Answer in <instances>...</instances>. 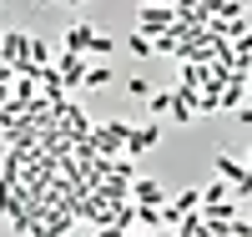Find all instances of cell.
I'll use <instances>...</instances> for the list:
<instances>
[{
	"label": "cell",
	"instance_id": "9",
	"mask_svg": "<svg viewBox=\"0 0 252 237\" xmlns=\"http://www.w3.org/2000/svg\"><path fill=\"white\" fill-rule=\"evenodd\" d=\"M116 71L106 66V61H96V66H86V81H81V91H101V86H111Z\"/></svg>",
	"mask_w": 252,
	"mask_h": 237
},
{
	"label": "cell",
	"instance_id": "17",
	"mask_svg": "<svg viewBox=\"0 0 252 237\" xmlns=\"http://www.w3.org/2000/svg\"><path fill=\"white\" fill-rule=\"evenodd\" d=\"M242 232L252 237V217H237V237H242Z\"/></svg>",
	"mask_w": 252,
	"mask_h": 237
},
{
	"label": "cell",
	"instance_id": "3",
	"mask_svg": "<svg viewBox=\"0 0 252 237\" xmlns=\"http://www.w3.org/2000/svg\"><path fill=\"white\" fill-rule=\"evenodd\" d=\"M157 141H161V116H152L146 126H131V136H126V152H131V157H146Z\"/></svg>",
	"mask_w": 252,
	"mask_h": 237
},
{
	"label": "cell",
	"instance_id": "12",
	"mask_svg": "<svg viewBox=\"0 0 252 237\" xmlns=\"http://www.w3.org/2000/svg\"><path fill=\"white\" fill-rule=\"evenodd\" d=\"M227 197H237V192H232V182H227V177H212V182L202 187V202H227Z\"/></svg>",
	"mask_w": 252,
	"mask_h": 237
},
{
	"label": "cell",
	"instance_id": "4",
	"mask_svg": "<svg viewBox=\"0 0 252 237\" xmlns=\"http://www.w3.org/2000/svg\"><path fill=\"white\" fill-rule=\"evenodd\" d=\"M197 207H202V187H187V192H177V197L161 207V212H166V227L177 232V222L187 217V212H197Z\"/></svg>",
	"mask_w": 252,
	"mask_h": 237
},
{
	"label": "cell",
	"instance_id": "13",
	"mask_svg": "<svg viewBox=\"0 0 252 237\" xmlns=\"http://www.w3.org/2000/svg\"><path fill=\"white\" fill-rule=\"evenodd\" d=\"M177 232H182V237H202V232H207V212H187V217L177 222Z\"/></svg>",
	"mask_w": 252,
	"mask_h": 237
},
{
	"label": "cell",
	"instance_id": "18",
	"mask_svg": "<svg viewBox=\"0 0 252 237\" xmlns=\"http://www.w3.org/2000/svg\"><path fill=\"white\" fill-rule=\"evenodd\" d=\"M237 116H242V121H247V126H252V106H247V101H242V106H237Z\"/></svg>",
	"mask_w": 252,
	"mask_h": 237
},
{
	"label": "cell",
	"instance_id": "5",
	"mask_svg": "<svg viewBox=\"0 0 252 237\" xmlns=\"http://www.w3.org/2000/svg\"><path fill=\"white\" fill-rule=\"evenodd\" d=\"M56 66H61V76H66L71 91H81V81H86V51H66V46H61Z\"/></svg>",
	"mask_w": 252,
	"mask_h": 237
},
{
	"label": "cell",
	"instance_id": "7",
	"mask_svg": "<svg viewBox=\"0 0 252 237\" xmlns=\"http://www.w3.org/2000/svg\"><path fill=\"white\" fill-rule=\"evenodd\" d=\"M131 202H157V207H161V202H166V187H161L157 177H136V182H131Z\"/></svg>",
	"mask_w": 252,
	"mask_h": 237
},
{
	"label": "cell",
	"instance_id": "20",
	"mask_svg": "<svg viewBox=\"0 0 252 237\" xmlns=\"http://www.w3.org/2000/svg\"><path fill=\"white\" fill-rule=\"evenodd\" d=\"M61 5H86V0H61Z\"/></svg>",
	"mask_w": 252,
	"mask_h": 237
},
{
	"label": "cell",
	"instance_id": "8",
	"mask_svg": "<svg viewBox=\"0 0 252 237\" xmlns=\"http://www.w3.org/2000/svg\"><path fill=\"white\" fill-rule=\"evenodd\" d=\"M212 171H217V177H227V182L237 187V177L247 171V157H232V152H217V157H212Z\"/></svg>",
	"mask_w": 252,
	"mask_h": 237
},
{
	"label": "cell",
	"instance_id": "21",
	"mask_svg": "<svg viewBox=\"0 0 252 237\" xmlns=\"http://www.w3.org/2000/svg\"><path fill=\"white\" fill-rule=\"evenodd\" d=\"M177 5H202V0H177Z\"/></svg>",
	"mask_w": 252,
	"mask_h": 237
},
{
	"label": "cell",
	"instance_id": "6",
	"mask_svg": "<svg viewBox=\"0 0 252 237\" xmlns=\"http://www.w3.org/2000/svg\"><path fill=\"white\" fill-rule=\"evenodd\" d=\"M91 40H96V26H91V20H71L66 35H61V46H66V51H86V56H91Z\"/></svg>",
	"mask_w": 252,
	"mask_h": 237
},
{
	"label": "cell",
	"instance_id": "11",
	"mask_svg": "<svg viewBox=\"0 0 252 237\" xmlns=\"http://www.w3.org/2000/svg\"><path fill=\"white\" fill-rule=\"evenodd\" d=\"M172 101H177V86H172V91H152V96H146V111H152V116H172Z\"/></svg>",
	"mask_w": 252,
	"mask_h": 237
},
{
	"label": "cell",
	"instance_id": "15",
	"mask_svg": "<svg viewBox=\"0 0 252 237\" xmlns=\"http://www.w3.org/2000/svg\"><path fill=\"white\" fill-rule=\"evenodd\" d=\"M31 66H51V46L46 40H31Z\"/></svg>",
	"mask_w": 252,
	"mask_h": 237
},
{
	"label": "cell",
	"instance_id": "2",
	"mask_svg": "<svg viewBox=\"0 0 252 237\" xmlns=\"http://www.w3.org/2000/svg\"><path fill=\"white\" fill-rule=\"evenodd\" d=\"M172 26H177V5H141L136 10V31H146V35H161Z\"/></svg>",
	"mask_w": 252,
	"mask_h": 237
},
{
	"label": "cell",
	"instance_id": "19",
	"mask_svg": "<svg viewBox=\"0 0 252 237\" xmlns=\"http://www.w3.org/2000/svg\"><path fill=\"white\" fill-rule=\"evenodd\" d=\"M141 5H172V0H141Z\"/></svg>",
	"mask_w": 252,
	"mask_h": 237
},
{
	"label": "cell",
	"instance_id": "10",
	"mask_svg": "<svg viewBox=\"0 0 252 237\" xmlns=\"http://www.w3.org/2000/svg\"><path fill=\"white\" fill-rule=\"evenodd\" d=\"M126 51H131L136 61H152L157 56V40L146 35V31H131V35H126Z\"/></svg>",
	"mask_w": 252,
	"mask_h": 237
},
{
	"label": "cell",
	"instance_id": "1",
	"mask_svg": "<svg viewBox=\"0 0 252 237\" xmlns=\"http://www.w3.org/2000/svg\"><path fill=\"white\" fill-rule=\"evenodd\" d=\"M126 136H131V121H121V116H111V121H101L96 126V136H91V146L96 152H126Z\"/></svg>",
	"mask_w": 252,
	"mask_h": 237
},
{
	"label": "cell",
	"instance_id": "16",
	"mask_svg": "<svg viewBox=\"0 0 252 237\" xmlns=\"http://www.w3.org/2000/svg\"><path fill=\"white\" fill-rule=\"evenodd\" d=\"M111 51H116V40H111V35H101V31H96V40H91V56H111Z\"/></svg>",
	"mask_w": 252,
	"mask_h": 237
},
{
	"label": "cell",
	"instance_id": "14",
	"mask_svg": "<svg viewBox=\"0 0 252 237\" xmlns=\"http://www.w3.org/2000/svg\"><path fill=\"white\" fill-rule=\"evenodd\" d=\"M152 91H157V86L146 81V76H131V81H126V96H131V101H146Z\"/></svg>",
	"mask_w": 252,
	"mask_h": 237
}]
</instances>
